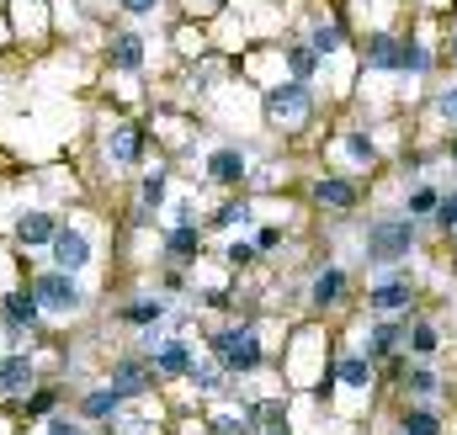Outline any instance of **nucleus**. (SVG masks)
<instances>
[{"label": "nucleus", "mask_w": 457, "mask_h": 435, "mask_svg": "<svg viewBox=\"0 0 457 435\" xmlns=\"http://www.w3.org/2000/svg\"><path fill=\"white\" fill-rule=\"evenodd\" d=\"M367 64H372V70H399V37L372 32V37H367Z\"/></svg>", "instance_id": "nucleus-20"}, {"label": "nucleus", "mask_w": 457, "mask_h": 435, "mask_svg": "<svg viewBox=\"0 0 457 435\" xmlns=\"http://www.w3.org/2000/svg\"><path fill=\"white\" fill-rule=\"evenodd\" d=\"M341 43H345V32H341V27H336V21H330V27L320 21V27H314V37H309V48H314L320 59H325V53H336Z\"/></svg>", "instance_id": "nucleus-30"}, {"label": "nucleus", "mask_w": 457, "mask_h": 435, "mask_svg": "<svg viewBox=\"0 0 457 435\" xmlns=\"http://www.w3.org/2000/svg\"><path fill=\"white\" fill-rule=\"evenodd\" d=\"M287 64H293V80H303V86H309V75L320 70V53H314L309 43H298V48H287Z\"/></svg>", "instance_id": "nucleus-26"}, {"label": "nucleus", "mask_w": 457, "mask_h": 435, "mask_svg": "<svg viewBox=\"0 0 457 435\" xmlns=\"http://www.w3.org/2000/svg\"><path fill=\"white\" fill-rule=\"evenodd\" d=\"M213 435H255V414H219Z\"/></svg>", "instance_id": "nucleus-32"}, {"label": "nucleus", "mask_w": 457, "mask_h": 435, "mask_svg": "<svg viewBox=\"0 0 457 435\" xmlns=\"http://www.w3.org/2000/svg\"><path fill=\"white\" fill-rule=\"evenodd\" d=\"M453 160H457V138H453Z\"/></svg>", "instance_id": "nucleus-43"}, {"label": "nucleus", "mask_w": 457, "mask_h": 435, "mask_svg": "<svg viewBox=\"0 0 457 435\" xmlns=\"http://www.w3.org/2000/svg\"><path fill=\"white\" fill-rule=\"evenodd\" d=\"M165 255H170V260H197V255H203V228H197V223H170Z\"/></svg>", "instance_id": "nucleus-16"}, {"label": "nucleus", "mask_w": 457, "mask_h": 435, "mask_svg": "<svg viewBox=\"0 0 457 435\" xmlns=\"http://www.w3.org/2000/svg\"><path fill=\"white\" fill-rule=\"evenodd\" d=\"M48 250H54V266H59V271H70V276H75V271H86V266H91V255H96V244H91V234H86L80 223H59V234H54V244H48Z\"/></svg>", "instance_id": "nucleus-5"}, {"label": "nucleus", "mask_w": 457, "mask_h": 435, "mask_svg": "<svg viewBox=\"0 0 457 435\" xmlns=\"http://www.w3.org/2000/svg\"><path fill=\"white\" fill-rule=\"evenodd\" d=\"M43 435H91V431H86V420H70V414H48Z\"/></svg>", "instance_id": "nucleus-35"}, {"label": "nucleus", "mask_w": 457, "mask_h": 435, "mask_svg": "<svg viewBox=\"0 0 457 435\" xmlns=\"http://www.w3.org/2000/svg\"><path fill=\"white\" fill-rule=\"evenodd\" d=\"M154 5H160V0H122V11H128V16H149Z\"/></svg>", "instance_id": "nucleus-41"}, {"label": "nucleus", "mask_w": 457, "mask_h": 435, "mask_svg": "<svg viewBox=\"0 0 457 435\" xmlns=\"http://www.w3.org/2000/svg\"><path fill=\"white\" fill-rule=\"evenodd\" d=\"M314 197H320L325 208H351V202H356V186H351V181H336V176H325V181H314Z\"/></svg>", "instance_id": "nucleus-23"}, {"label": "nucleus", "mask_w": 457, "mask_h": 435, "mask_svg": "<svg viewBox=\"0 0 457 435\" xmlns=\"http://www.w3.org/2000/svg\"><path fill=\"white\" fill-rule=\"evenodd\" d=\"M117 319H122V324H133V329H154V324H165V319H170V308H165V298H133V303H122V308H117Z\"/></svg>", "instance_id": "nucleus-14"}, {"label": "nucleus", "mask_w": 457, "mask_h": 435, "mask_svg": "<svg viewBox=\"0 0 457 435\" xmlns=\"http://www.w3.org/2000/svg\"><path fill=\"white\" fill-rule=\"evenodd\" d=\"M404 334H410L404 324H378L372 334H367V361H383L394 345H404Z\"/></svg>", "instance_id": "nucleus-22"}, {"label": "nucleus", "mask_w": 457, "mask_h": 435, "mask_svg": "<svg viewBox=\"0 0 457 435\" xmlns=\"http://www.w3.org/2000/svg\"><path fill=\"white\" fill-rule=\"evenodd\" d=\"M309 111H314V91L303 80H287V86L266 91V117L271 122H303Z\"/></svg>", "instance_id": "nucleus-6"}, {"label": "nucleus", "mask_w": 457, "mask_h": 435, "mask_svg": "<svg viewBox=\"0 0 457 435\" xmlns=\"http://www.w3.org/2000/svg\"><path fill=\"white\" fill-rule=\"evenodd\" d=\"M426 64H431V53H426L420 43H399V70H415V75H420Z\"/></svg>", "instance_id": "nucleus-33"}, {"label": "nucleus", "mask_w": 457, "mask_h": 435, "mask_svg": "<svg viewBox=\"0 0 457 435\" xmlns=\"http://www.w3.org/2000/svg\"><path fill=\"white\" fill-rule=\"evenodd\" d=\"M107 53H112V70H122V75L144 70V37H138V32H117Z\"/></svg>", "instance_id": "nucleus-18"}, {"label": "nucleus", "mask_w": 457, "mask_h": 435, "mask_svg": "<svg viewBox=\"0 0 457 435\" xmlns=\"http://www.w3.org/2000/svg\"><path fill=\"white\" fill-rule=\"evenodd\" d=\"M27 292L37 298L43 319H75V314L86 308V287H80L70 271H59V266H54V271H37Z\"/></svg>", "instance_id": "nucleus-1"}, {"label": "nucleus", "mask_w": 457, "mask_h": 435, "mask_svg": "<svg viewBox=\"0 0 457 435\" xmlns=\"http://www.w3.org/2000/svg\"><path fill=\"white\" fill-rule=\"evenodd\" d=\"M399 382H404V393H415V398H431V393H436V388H442V382H436V372H431V366H415V372H404V377H399Z\"/></svg>", "instance_id": "nucleus-27"}, {"label": "nucleus", "mask_w": 457, "mask_h": 435, "mask_svg": "<svg viewBox=\"0 0 457 435\" xmlns=\"http://www.w3.org/2000/svg\"><path fill=\"white\" fill-rule=\"evenodd\" d=\"M436 202H442V197H436L431 186H415V192H410V213H436Z\"/></svg>", "instance_id": "nucleus-36"}, {"label": "nucleus", "mask_w": 457, "mask_h": 435, "mask_svg": "<svg viewBox=\"0 0 457 435\" xmlns=\"http://www.w3.org/2000/svg\"><path fill=\"white\" fill-rule=\"evenodd\" d=\"M245 176H250L245 149H234V144H228V149H213V154H208V181H213V186H239Z\"/></svg>", "instance_id": "nucleus-13"}, {"label": "nucleus", "mask_w": 457, "mask_h": 435, "mask_svg": "<svg viewBox=\"0 0 457 435\" xmlns=\"http://www.w3.org/2000/svg\"><path fill=\"white\" fill-rule=\"evenodd\" d=\"M208 350H213V361L224 366V372H255L261 366V334L255 324H234V329H219L213 340H208Z\"/></svg>", "instance_id": "nucleus-2"}, {"label": "nucleus", "mask_w": 457, "mask_h": 435, "mask_svg": "<svg viewBox=\"0 0 457 435\" xmlns=\"http://www.w3.org/2000/svg\"><path fill=\"white\" fill-rule=\"evenodd\" d=\"M122 404H128V398H122L117 388H86V393H80V420H117Z\"/></svg>", "instance_id": "nucleus-15"}, {"label": "nucleus", "mask_w": 457, "mask_h": 435, "mask_svg": "<svg viewBox=\"0 0 457 435\" xmlns=\"http://www.w3.org/2000/svg\"><path fill=\"white\" fill-rule=\"evenodd\" d=\"M345 154H351L356 165H372V154H378V149H372V138H367V133H345Z\"/></svg>", "instance_id": "nucleus-34"}, {"label": "nucleus", "mask_w": 457, "mask_h": 435, "mask_svg": "<svg viewBox=\"0 0 457 435\" xmlns=\"http://www.w3.org/2000/svg\"><path fill=\"white\" fill-rule=\"evenodd\" d=\"M250 202H245V197H239V202H224V208H219V213L208 218V223H213V228H245V223H250Z\"/></svg>", "instance_id": "nucleus-29"}, {"label": "nucleus", "mask_w": 457, "mask_h": 435, "mask_svg": "<svg viewBox=\"0 0 457 435\" xmlns=\"http://www.w3.org/2000/svg\"><path fill=\"white\" fill-rule=\"evenodd\" d=\"M341 292H345V276H341V271H325V276H314V292H309V298H314L320 308H330Z\"/></svg>", "instance_id": "nucleus-25"}, {"label": "nucleus", "mask_w": 457, "mask_h": 435, "mask_svg": "<svg viewBox=\"0 0 457 435\" xmlns=\"http://www.w3.org/2000/svg\"><path fill=\"white\" fill-rule=\"evenodd\" d=\"M404 345H410L415 356H431V350L442 345V334H436V329H431V324H415V329H410V334H404Z\"/></svg>", "instance_id": "nucleus-31"}, {"label": "nucleus", "mask_w": 457, "mask_h": 435, "mask_svg": "<svg viewBox=\"0 0 457 435\" xmlns=\"http://www.w3.org/2000/svg\"><path fill=\"white\" fill-rule=\"evenodd\" d=\"M144 356H149V366H154V377H187L192 372V340L187 334H165V340H144Z\"/></svg>", "instance_id": "nucleus-4"}, {"label": "nucleus", "mask_w": 457, "mask_h": 435, "mask_svg": "<svg viewBox=\"0 0 457 435\" xmlns=\"http://www.w3.org/2000/svg\"><path fill=\"white\" fill-rule=\"evenodd\" d=\"M32 356H21V350H11V356H0V398H27V388H32Z\"/></svg>", "instance_id": "nucleus-12"}, {"label": "nucleus", "mask_w": 457, "mask_h": 435, "mask_svg": "<svg viewBox=\"0 0 457 435\" xmlns=\"http://www.w3.org/2000/svg\"><path fill=\"white\" fill-rule=\"evenodd\" d=\"M224 260H234V266H250V260H255V244H228Z\"/></svg>", "instance_id": "nucleus-39"}, {"label": "nucleus", "mask_w": 457, "mask_h": 435, "mask_svg": "<svg viewBox=\"0 0 457 435\" xmlns=\"http://www.w3.org/2000/svg\"><path fill=\"white\" fill-rule=\"evenodd\" d=\"M336 382L341 388H372V361L367 356H341L336 361Z\"/></svg>", "instance_id": "nucleus-21"}, {"label": "nucleus", "mask_w": 457, "mask_h": 435, "mask_svg": "<svg viewBox=\"0 0 457 435\" xmlns=\"http://www.w3.org/2000/svg\"><path fill=\"white\" fill-rule=\"evenodd\" d=\"M436 218H442V228H447V234H457V197L436 202Z\"/></svg>", "instance_id": "nucleus-37"}, {"label": "nucleus", "mask_w": 457, "mask_h": 435, "mask_svg": "<svg viewBox=\"0 0 457 435\" xmlns=\"http://www.w3.org/2000/svg\"><path fill=\"white\" fill-rule=\"evenodd\" d=\"M399 435H404V431H399Z\"/></svg>", "instance_id": "nucleus-44"}, {"label": "nucleus", "mask_w": 457, "mask_h": 435, "mask_svg": "<svg viewBox=\"0 0 457 435\" xmlns=\"http://www.w3.org/2000/svg\"><path fill=\"white\" fill-rule=\"evenodd\" d=\"M54 234H59V218L43 213V208H27L16 218V244L21 250H43V244H54Z\"/></svg>", "instance_id": "nucleus-10"}, {"label": "nucleus", "mask_w": 457, "mask_h": 435, "mask_svg": "<svg viewBox=\"0 0 457 435\" xmlns=\"http://www.w3.org/2000/svg\"><path fill=\"white\" fill-rule=\"evenodd\" d=\"M261 435H293V431L287 425H271V431H261Z\"/></svg>", "instance_id": "nucleus-42"}, {"label": "nucleus", "mask_w": 457, "mask_h": 435, "mask_svg": "<svg viewBox=\"0 0 457 435\" xmlns=\"http://www.w3.org/2000/svg\"><path fill=\"white\" fill-rule=\"evenodd\" d=\"M415 244V218H378L367 228V266H394Z\"/></svg>", "instance_id": "nucleus-3"}, {"label": "nucleus", "mask_w": 457, "mask_h": 435, "mask_svg": "<svg viewBox=\"0 0 457 435\" xmlns=\"http://www.w3.org/2000/svg\"><path fill=\"white\" fill-rule=\"evenodd\" d=\"M399 431L404 435H442V414H436V409H404Z\"/></svg>", "instance_id": "nucleus-24"}, {"label": "nucleus", "mask_w": 457, "mask_h": 435, "mask_svg": "<svg viewBox=\"0 0 457 435\" xmlns=\"http://www.w3.org/2000/svg\"><path fill=\"white\" fill-rule=\"evenodd\" d=\"M277 244H282V228H261L255 234V250H277Z\"/></svg>", "instance_id": "nucleus-40"}, {"label": "nucleus", "mask_w": 457, "mask_h": 435, "mask_svg": "<svg viewBox=\"0 0 457 435\" xmlns=\"http://www.w3.org/2000/svg\"><path fill=\"white\" fill-rule=\"evenodd\" d=\"M436 111H442V117H453V122H457V86H447V91L436 96Z\"/></svg>", "instance_id": "nucleus-38"}, {"label": "nucleus", "mask_w": 457, "mask_h": 435, "mask_svg": "<svg viewBox=\"0 0 457 435\" xmlns=\"http://www.w3.org/2000/svg\"><path fill=\"white\" fill-rule=\"evenodd\" d=\"M59 398H64V388H37V393L27 398V420H48V414L59 409Z\"/></svg>", "instance_id": "nucleus-28"}, {"label": "nucleus", "mask_w": 457, "mask_h": 435, "mask_svg": "<svg viewBox=\"0 0 457 435\" xmlns=\"http://www.w3.org/2000/svg\"><path fill=\"white\" fill-rule=\"evenodd\" d=\"M0 319H5L11 334H21V329L43 324V308H37V298H32V292H5V298H0Z\"/></svg>", "instance_id": "nucleus-11"}, {"label": "nucleus", "mask_w": 457, "mask_h": 435, "mask_svg": "<svg viewBox=\"0 0 457 435\" xmlns=\"http://www.w3.org/2000/svg\"><path fill=\"white\" fill-rule=\"evenodd\" d=\"M367 303H372L378 314H394V308H404V303H410V276L399 271V276H388V282H378V287L367 292Z\"/></svg>", "instance_id": "nucleus-17"}, {"label": "nucleus", "mask_w": 457, "mask_h": 435, "mask_svg": "<svg viewBox=\"0 0 457 435\" xmlns=\"http://www.w3.org/2000/svg\"><path fill=\"white\" fill-rule=\"evenodd\" d=\"M224 377H228V372L219 366V361H203V366L192 361V372H187V382H192L203 398H219V393H224Z\"/></svg>", "instance_id": "nucleus-19"}, {"label": "nucleus", "mask_w": 457, "mask_h": 435, "mask_svg": "<svg viewBox=\"0 0 457 435\" xmlns=\"http://www.w3.org/2000/svg\"><path fill=\"white\" fill-rule=\"evenodd\" d=\"M165 197H170V170H165V165H154V170L138 181V208H133V223H154L160 208H165Z\"/></svg>", "instance_id": "nucleus-8"}, {"label": "nucleus", "mask_w": 457, "mask_h": 435, "mask_svg": "<svg viewBox=\"0 0 457 435\" xmlns=\"http://www.w3.org/2000/svg\"><path fill=\"white\" fill-rule=\"evenodd\" d=\"M144 144H149V133L138 122H117L112 133H107V160L112 165H138L144 160Z\"/></svg>", "instance_id": "nucleus-9"}, {"label": "nucleus", "mask_w": 457, "mask_h": 435, "mask_svg": "<svg viewBox=\"0 0 457 435\" xmlns=\"http://www.w3.org/2000/svg\"><path fill=\"white\" fill-rule=\"evenodd\" d=\"M107 388H117L122 398H138V393H149V388H154V366H149V356H117V361H112V377H107Z\"/></svg>", "instance_id": "nucleus-7"}]
</instances>
